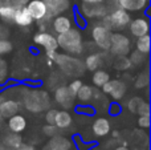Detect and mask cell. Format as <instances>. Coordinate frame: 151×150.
I'll return each instance as SVG.
<instances>
[{
  "instance_id": "cell-1",
  "label": "cell",
  "mask_w": 151,
  "mask_h": 150,
  "mask_svg": "<svg viewBox=\"0 0 151 150\" xmlns=\"http://www.w3.org/2000/svg\"><path fill=\"white\" fill-rule=\"evenodd\" d=\"M56 40H57L58 48H61L68 55H82L85 47H83L82 35H81V31L78 28H70L69 31L64 32V33H58Z\"/></svg>"
},
{
  "instance_id": "cell-2",
  "label": "cell",
  "mask_w": 151,
  "mask_h": 150,
  "mask_svg": "<svg viewBox=\"0 0 151 150\" xmlns=\"http://www.w3.org/2000/svg\"><path fill=\"white\" fill-rule=\"evenodd\" d=\"M23 105L28 112L41 113L50 108V98L48 92L42 89H29L23 94Z\"/></svg>"
},
{
  "instance_id": "cell-3",
  "label": "cell",
  "mask_w": 151,
  "mask_h": 150,
  "mask_svg": "<svg viewBox=\"0 0 151 150\" xmlns=\"http://www.w3.org/2000/svg\"><path fill=\"white\" fill-rule=\"evenodd\" d=\"M53 63L57 64L58 68L70 77L81 76L83 73V71H85V65H83V63L80 58H77V56L56 53V57L53 60Z\"/></svg>"
},
{
  "instance_id": "cell-4",
  "label": "cell",
  "mask_w": 151,
  "mask_h": 150,
  "mask_svg": "<svg viewBox=\"0 0 151 150\" xmlns=\"http://www.w3.org/2000/svg\"><path fill=\"white\" fill-rule=\"evenodd\" d=\"M130 20H131V17L127 11L117 7V8H114V9L109 11L107 15L102 17L101 24L104 27H106L107 29H110L111 32L113 31H122V29L129 27Z\"/></svg>"
},
{
  "instance_id": "cell-5",
  "label": "cell",
  "mask_w": 151,
  "mask_h": 150,
  "mask_svg": "<svg viewBox=\"0 0 151 150\" xmlns=\"http://www.w3.org/2000/svg\"><path fill=\"white\" fill-rule=\"evenodd\" d=\"M33 41L36 45H39L41 49L45 50L47 53V57L50 63H53L56 57V53H57V40H56V36L47 31H41L39 33L35 35L33 37Z\"/></svg>"
},
{
  "instance_id": "cell-6",
  "label": "cell",
  "mask_w": 151,
  "mask_h": 150,
  "mask_svg": "<svg viewBox=\"0 0 151 150\" xmlns=\"http://www.w3.org/2000/svg\"><path fill=\"white\" fill-rule=\"evenodd\" d=\"M109 52L115 57L127 56L131 52V41L125 33L113 32L110 37V48Z\"/></svg>"
},
{
  "instance_id": "cell-7",
  "label": "cell",
  "mask_w": 151,
  "mask_h": 150,
  "mask_svg": "<svg viewBox=\"0 0 151 150\" xmlns=\"http://www.w3.org/2000/svg\"><path fill=\"white\" fill-rule=\"evenodd\" d=\"M113 32L104 27L101 23L96 24L91 29V39L93 43L102 50H109L110 48V37H111Z\"/></svg>"
},
{
  "instance_id": "cell-8",
  "label": "cell",
  "mask_w": 151,
  "mask_h": 150,
  "mask_svg": "<svg viewBox=\"0 0 151 150\" xmlns=\"http://www.w3.org/2000/svg\"><path fill=\"white\" fill-rule=\"evenodd\" d=\"M101 89L105 94L110 96V97L113 98V101L117 102V101L122 100V98L125 97L127 87H126L125 81H122V80H111L110 79Z\"/></svg>"
},
{
  "instance_id": "cell-9",
  "label": "cell",
  "mask_w": 151,
  "mask_h": 150,
  "mask_svg": "<svg viewBox=\"0 0 151 150\" xmlns=\"http://www.w3.org/2000/svg\"><path fill=\"white\" fill-rule=\"evenodd\" d=\"M107 7L104 3H98V4H88V3H82L80 7V15L85 16L86 19H102L104 16L107 15Z\"/></svg>"
},
{
  "instance_id": "cell-10",
  "label": "cell",
  "mask_w": 151,
  "mask_h": 150,
  "mask_svg": "<svg viewBox=\"0 0 151 150\" xmlns=\"http://www.w3.org/2000/svg\"><path fill=\"white\" fill-rule=\"evenodd\" d=\"M55 101L64 109L73 108L76 102V96L70 92V89L68 88V85H63L58 87L55 90Z\"/></svg>"
},
{
  "instance_id": "cell-11",
  "label": "cell",
  "mask_w": 151,
  "mask_h": 150,
  "mask_svg": "<svg viewBox=\"0 0 151 150\" xmlns=\"http://www.w3.org/2000/svg\"><path fill=\"white\" fill-rule=\"evenodd\" d=\"M127 28H129V31H130L131 36L141 37L150 32V20H149V17H145V16L135 17V19H133V20H130Z\"/></svg>"
},
{
  "instance_id": "cell-12",
  "label": "cell",
  "mask_w": 151,
  "mask_h": 150,
  "mask_svg": "<svg viewBox=\"0 0 151 150\" xmlns=\"http://www.w3.org/2000/svg\"><path fill=\"white\" fill-rule=\"evenodd\" d=\"M25 7L28 9L31 17L33 19V21H41L47 17L48 8L47 3L44 0H29Z\"/></svg>"
},
{
  "instance_id": "cell-13",
  "label": "cell",
  "mask_w": 151,
  "mask_h": 150,
  "mask_svg": "<svg viewBox=\"0 0 151 150\" xmlns=\"http://www.w3.org/2000/svg\"><path fill=\"white\" fill-rule=\"evenodd\" d=\"M50 25H52L55 33H64L70 28H73V20H72L70 16L61 13V15H57L50 19Z\"/></svg>"
},
{
  "instance_id": "cell-14",
  "label": "cell",
  "mask_w": 151,
  "mask_h": 150,
  "mask_svg": "<svg viewBox=\"0 0 151 150\" xmlns=\"http://www.w3.org/2000/svg\"><path fill=\"white\" fill-rule=\"evenodd\" d=\"M47 3V8H48V13L47 17L41 21H48L52 17L57 15H61V13L66 12V11L70 8V3L68 0H61V1H45Z\"/></svg>"
},
{
  "instance_id": "cell-15",
  "label": "cell",
  "mask_w": 151,
  "mask_h": 150,
  "mask_svg": "<svg viewBox=\"0 0 151 150\" xmlns=\"http://www.w3.org/2000/svg\"><path fill=\"white\" fill-rule=\"evenodd\" d=\"M70 149H72L70 140L57 134L50 137V140L42 148V150H70Z\"/></svg>"
},
{
  "instance_id": "cell-16",
  "label": "cell",
  "mask_w": 151,
  "mask_h": 150,
  "mask_svg": "<svg viewBox=\"0 0 151 150\" xmlns=\"http://www.w3.org/2000/svg\"><path fill=\"white\" fill-rule=\"evenodd\" d=\"M20 110V102L13 98H4L0 104V118H9Z\"/></svg>"
},
{
  "instance_id": "cell-17",
  "label": "cell",
  "mask_w": 151,
  "mask_h": 150,
  "mask_svg": "<svg viewBox=\"0 0 151 150\" xmlns=\"http://www.w3.org/2000/svg\"><path fill=\"white\" fill-rule=\"evenodd\" d=\"M119 8L127 11V12H138V11L146 9L150 5L149 0H117Z\"/></svg>"
},
{
  "instance_id": "cell-18",
  "label": "cell",
  "mask_w": 151,
  "mask_h": 150,
  "mask_svg": "<svg viewBox=\"0 0 151 150\" xmlns=\"http://www.w3.org/2000/svg\"><path fill=\"white\" fill-rule=\"evenodd\" d=\"M91 132H93V134L98 138L106 137V136L111 132L110 121L107 118H104V117H98V118H96L94 122H93V125H91Z\"/></svg>"
},
{
  "instance_id": "cell-19",
  "label": "cell",
  "mask_w": 151,
  "mask_h": 150,
  "mask_svg": "<svg viewBox=\"0 0 151 150\" xmlns=\"http://www.w3.org/2000/svg\"><path fill=\"white\" fill-rule=\"evenodd\" d=\"M91 100H94V88L82 84L78 92L76 93V101L80 105H88Z\"/></svg>"
},
{
  "instance_id": "cell-20",
  "label": "cell",
  "mask_w": 151,
  "mask_h": 150,
  "mask_svg": "<svg viewBox=\"0 0 151 150\" xmlns=\"http://www.w3.org/2000/svg\"><path fill=\"white\" fill-rule=\"evenodd\" d=\"M13 23L19 27H29L32 25L33 23V19L29 15L28 9L27 7H20V8H16L15 11V16H13Z\"/></svg>"
},
{
  "instance_id": "cell-21",
  "label": "cell",
  "mask_w": 151,
  "mask_h": 150,
  "mask_svg": "<svg viewBox=\"0 0 151 150\" xmlns=\"http://www.w3.org/2000/svg\"><path fill=\"white\" fill-rule=\"evenodd\" d=\"M27 128V120L24 116L21 114H13L8 118V129L12 133H19L20 134L21 132H24Z\"/></svg>"
},
{
  "instance_id": "cell-22",
  "label": "cell",
  "mask_w": 151,
  "mask_h": 150,
  "mask_svg": "<svg viewBox=\"0 0 151 150\" xmlns=\"http://www.w3.org/2000/svg\"><path fill=\"white\" fill-rule=\"evenodd\" d=\"M104 55L102 53H91V55H89L88 57L85 58V69H88V71H97V69L102 68L104 66Z\"/></svg>"
},
{
  "instance_id": "cell-23",
  "label": "cell",
  "mask_w": 151,
  "mask_h": 150,
  "mask_svg": "<svg viewBox=\"0 0 151 150\" xmlns=\"http://www.w3.org/2000/svg\"><path fill=\"white\" fill-rule=\"evenodd\" d=\"M72 114L69 113L66 109H63V110H57L56 113V118H55V125L58 128V129H66L72 125Z\"/></svg>"
},
{
  "instance_id": "cell-24",
  "label": "cell",
  "mask_w": 151,
  "mask_h": 150,
  "mask_svg": "<svg viewBox=\"0 0 151 150\" xmlns=\"http://www.w3.org/2000/svg\"><path fill=\"white\" fill-rule=\"evenodd\" d=\"M110 80V73L104 69H97L93 72V76H91V82L96 88H102L107 81Z\"/></svg>"
},
{
  "instance_id": "cell-25",
  "label": "cell",
  "mask_w": 151,
  "mask_h": 150,
  "mask_svg": "<svg viewBox=\"0 0 151 150\" xmlns=\"http://www.w3.org/2000/svg\"><path fill=\"white\" fill-rule=\"evenodd\" d=\"M3 145H5L8 149L13 150V149H17L23 145V138L20 137L19 133H8L7 136L4 137L3 140Z\"/></svg>"
},
{
  "instance_id": "cell-26",
  "label": "cell",
  "mask_w": 151,
  "mask_h": 150,
  "mask_svg": "<svg viewBox=\"0 0 151 150\" xmlns=\"http://www.w3.org/2000/svg\"><path fill=\"white\" fill-rule=\"evenodd\" d=\"M16 8H13L12 5L8 4H0V19L4 23H13V16H15Z\"/></svg>"
},
{
  "instance_id": "cell-27",
  "label": "cell",
  "mask_w": 151,
  "mask_h": 150,
  "mask_svg": "<svg viewBox=\"0 0 151 150\" xmlns=\"http://www.w3.org/2000/svg\"><path fill=\"white\" fill-rule=\"evenodd\" d=\"M135 50L149 56V53H150V36H149V33L143 35V36H141V37H137Z\"/></svg>"
},
{
  "instance_id": "cell-28",
  "label": "cell",
  "mask_w": 151,
  "mask_h": 150,
  "mask_svg": "<svg viewBox=\"0 0 151 150\" xmlns=\"http://www.w3.org/2000/svg\"><path fill=\"white\" fill-rule=\"evenodd\" d=\"M150 84V77H149V71H145V72H141L138 76L135 77V81H134V85L135 88L138 89H143V88H147Z\"/></svg>"
},
{
  "instance_id": "cell-29",
  "label": "cell",
  "mask_w": 151,
  "mask_h": 150,
  "mask_svg": "<svg viewBox=\"0 0 151 150\" xmlns=\"http://www.w3.org/2000/svg\"><path fill=\"white\" fill-rule=\"evenodd\" d=\"M133 66L130 58L127 56H121V57H117V60L114 61V68L118 69V71H127Z\"/></svg>"
},
{
  "instance_id": "cell-30",
  "label": "cell",
  "mask_w": 151,
  "mask_h": 150,
  "mask_svg": "<svg viewBox=\"0 0 151 150\" xmlns=\"http://www.w3.org/2000/svg\"><path fill=\"white\" fill-rule=\"evenodd\" d=\"M130 55V61L133 65H143V64L147 63V56L143 55V53L138 52V50H134V52L129 53Z\"/></svg>"
},
{
  "instance_id": "cell-31",
  "label": "cell",
  "mask_w": 151,
  "mask_h": 150,
  "mask_svg": "<svg viewBox=\"0 0 151 150\" xmlns=\"http://www.w3.org/2000/svg\"><path fill=\"white\" fill-rule=\"evenodd\" d=\"M8 80V64L0 57V87L4 85Z\"/></svg>"
},
{
  "instance_id": "cell-32",
  "label": "cell",
  "mask_w": 151,
  "mask_h": 150,
  "mask_svg": "<svg viewBox=\"0 0 151 150\" xmlns=\"http://www.w3.org/2000/svg\"><path fill=\"white\" fill-rule=\"evenodd\" d=\"M13 45L9 40L7 39H0V57L3 55H8L9 52H12Z\"/></svg>"
},
{
  "instance_id": "cell-33",
  "label": "cell",
  "mask_w": 151,
  "mask_h": 150,
  "mask_svg": "<svg viewBox=\"0 0 151 150\" xmlns=\"http://www.w3.org/2000/svg\"><path fill=\"white\" fill-rule=\"evenodd\" d=\"M58 128L56 126V125H50V124H47L44 128H42V133H44V136H47V137H53V136H56L58 133Z\"/></svg>"
},
{
  "instance_id": "cell-34",
  "label": "cell",
  "mask_w": 151,
  "mask_h": 150,
  "mask_svg": "<svg viewBox=\"0 0 151 150\" xmlns=\"http://www.w3.org/2000/svg\"><path fill=\"white\" fill-rule=\"evenodd\" d=\"M29 0H0L1 4H8V5H12L13 8H20V7H25L27 3Z\"/></svg>"
},
{
  "instance_id": "cell-35",
  "label": "cell",
  "mask_w": 151,
  "mask_h": 150,
  "mask_svg": "<svg viewBox=\"0 0 151 150\" xmlns=\"http://www.w3.org/2000/svg\"><path fill=\"white\" fill-rule=\"evenodd\" d=\"M138 126L141 129L147 130L150 128V114H143L138 117Z\"/></svg>"
},
{
  "instance_id": "cell-36",
  "label": "cell",
  "mask_w": 151,
  "mask_h": 150,
  "mask_svg": "<svg viewBox=\"0 0 151 150\" xmlns=\"http://www.w3.org/2000/svg\"><path fill=\"white\" fill-rule=\"evenodd\" d=\"M141 101H142L141 97H133V98H130V100H129V102H127L129 110L133 112V113H137V109H138Z\"/></svg>"
},
{
  "instance_id": "cell-37",
  "label": "cell",
  "mask_w": 151,
  "mask_h": 150,
  "mask_svg": "<svg viewBox=\"0 0 151 150\" xmlns=\"http://www.w3.org/2000/svg\"><path fill=\"white\" fill-rule=\"evenodd\" d=\"M137 113L139 114V116H143V114H150V105L147 101L142 100L141 104H139L138 109H137Z\"/></svg>"
},
{
  "instance_id": "cell-38",
  "label": "cell",
  "mask_w": 151,
  "mask_h": 150,
  "mask_svg": "<svg viewBox=\"0 0 151 150\" xmlns=\"http://www.w3.org/2000/svg\"><path fill=\"white\" fill-rule=\"evenodd\" d=\"M56 113H57V109H52L49 108L45 113V122L50 125H55V118H56Z\"/></svg>"
},
{
  "instance_id": "cell-39",
  "label": "cell",
  "mask_w": 151,
  "mask_h": 150,
  "mask_svg": "<svg viewBox=\"0 0 151 150\" xmlns=\"http://www.w3.org/2000/svg\"><path fill=\"white\" fill-rule=\"evenodd\" d=\"M82 84H83V82L81 81V80L74 79L73 81H72L70 84L68 85V88H69V89H70V92H72V93H73V94L76 96V93L78 92V89H80V88H81V85H82Z\"/></svg>"
},
{
  "instance_id": "cell-40",
  "label": "cell",
  "mask_w": 151,
  "mask_h": 150,
  "mask_svg": "<svg viewBox=\"0 0 151 150\" xmlns=\"http://www.w3.org/2000/svg\"><path fill=\"white\" fill-rule=\"evenodd\" d=\"M110 113L113 114V116H117V114L121 113V106L118 105L117 102L111 104V106H110Z\"/></svg>"
},
{
  "instance_id": "cell-41",
  "label": "cell",
  "mask_w": 151,
  "mask_h": 150,
  "mask_svg": "<svg viewBox=\"0 0 151 150\" xmlns=\"http://www.w3.org/2000/svg\"><path fill=\"white\" fill-rule=\"evenodd\" d=\"M13 150H36V149H35L32 145H24V144H23V145H21L20 148L13 149Z\"/></svg>"
},
{
  "instance_id": "cell-42",
  "label": "cell",
  "mask_w": 151,
  "mask_h": 150,
  "mask_svg": "<svg viewBox=\"0 0 151 150\" xmlns=\"http://www.w3.org/2000/svg\"><path fill=\"white\" fill-rule=\"evenodd\" d=\"M105 0H82V3H88V4H98V3H104Z\"/></svg>"
},
{
  "instance_id": "cell-43",
  "label": "cell",
  "mask_w": 151,
  "mask_h": 150,
  "mask_svg": "<svg viewBox=\"0 0 151 150\" xmlns=\"http://www.w3.org/2000/svg\"><path fill=\"white\" fill-rule=\"evenodd\" d=\"M114 150H130L127 148V146H125V145H122V146H117Z\"/></svg>"
},
{
  "instance_id": "cell-44",
  "label": "cell",
  "mask_w": 151,
  "mask_h": 150,
  "mask_svg": "<svg viewBox=\"0 0 151 150\" xmlns=\"http://www.w3.org/2000/svg\"><path fill=\"white\" fill-rule=\"evenodd\" d=\"M0 150H11V149H8L7 146H5V145H3V144H1V145H0Z\"/></svg>"
},
{
  "instance_id": "cell-45",
  "label": "cell",
  "mask_w": 151,
  "mask_h": 150,
  "mask_svg": "<svg viewBox=\"0 0 151 150\" xmlns=\"http://www.w3.org/2000/svg\"><path fill=\"white\" fill-rule=\"evenodd\" d=\"M4 98H5V96H4V94H0V104L3 102V100H4Z\"/></svg>"
},
{
  "instance_id": "cell-46",
  "label": "cell",
  "mask_w": 151,
  "mask_h": 150,
  "mask_svg": "<svg viewBox=\"0 0 151 150\" xmlns=\"http://www.w3.org/2000/svg\"><path fill=\"white\" fill-rule=\"evenodd\" d=\"M118 136H119V133L118 132H113V137H118Z\"/></svg>"
},
{
  "instance_id": "cell-47",
  "label": "cell",
  "mask_w": 151,
  "mask_h": 150,
  "mask_svg": "<svg viewBox=\"0 0 151 150\" xmlns=\"http://www.w3.org/2000/svg\"><path fill=\"white\" fill-rule=\"evenodd\" d=\"M44 1H61V0H44Z\"/></svg>"
},
{
  "instance_id": "cell-48",
  "label": "cell",
  "mask_w": 151,
  "mask_h": 150,
  "mask_svg": "<svg viewBox=\"0 0 151 150\" xmlns=\"http://www.w3.org/2000/svg\"><path fill=\"white\" fill-rule=\"evenodd\" d=\"M0 132H1V120H0Z\"/></svg>"
},
{
  "instance_id": "cell-49",
  "label": "cell",
  "mask_w": 151,
  "mask_h": 150,
  "mask_svg": "<svg viewBox=\"0 0 151 150\" xmlns=\"http://www.w3.org/2000/svg\"><path fill=\"white\" fill-rule=\"evenodd\" d=\"M0 4H1V3H0Z\"/></svg>"
},
{
  "instance_id": "cell-50",
  "label": "cell",
  "mask_w": 151,
  "mask_h": 150,
  "mask_svg": "<svg viewBox=\"0 0 151 150\" xmlns=\"http://www.w3.org/2000/svg\"><path fill=\"white\" fill-rule=\"evenodd\" d=\"M149 1H150V0H149Z\"/></svg>"
}]
</instances>
